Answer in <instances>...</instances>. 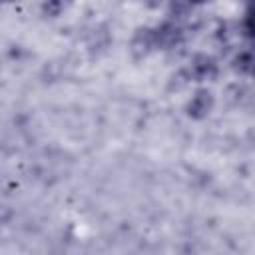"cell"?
<instances>
[{
    "label": "cell",
    "instance_id": "cell-1",
    "mask_svg": "<svg viewBox=\"0 0 255 255\" xmlns=\"http://www.w3.org/2000/svg\"><path fill=\"white\" fill-rule=\"evenodd\" d=\"M153 46H155L153 44V32H149V30H139L133 38V44H131L133 54H137V56L147 54L149 48H153Z\"/></svg>",
    "mask_w": 255,
    "mask_h": 255
},
{
    "label": "cell",
    "instance_id": "cell-4",
    "mask_svg": "<svg viewBox=\"0 0 255 255\" xmlns=\"http://www.w3.org/2000/svg\"><path fill=\"white\" fill-rule=\"evenodd\" d=\"M62 10V0H48L46 2V12L48 14H58Z\"/></svg>",
    "mask_w": 255,
    "mask_h": 255
},
{
    "label": "cell",
    "instance_id": "cell-2",
    "mask_svg": "<svg viewBox=\"0 0 255 255\" xmlns=\"http://www.w3.org/2000/svg\"><path fill=\"white\" fill-rule=\"evenodd\" d=\"M191 76L199 78V80H209L215 76V64L209 58H197L195 64L191 66Z\"/></svg>",
    "mask_w": 255,
    "mask_h": 255
},
{
    "label": "cell",
    "instance_id": "cell-3",
    "mask_svg": "<svg viewBox=\"0 0 255 255\" xmlns=\"http://www.w3.org/2000/svg\"><path fill=\"white\" fill-rule=\"evenodd\" d=\"M209 108H211V98H209V94H205V92L197 94V96L191 100V104H189V112H191L193 116H205V114L209 112Z\"/></svg>",
    "mask_w": 255,
    "mask_h": 255
}]
</instances>
